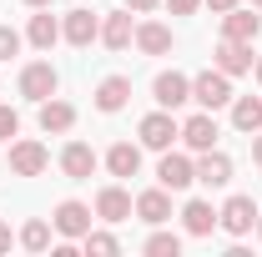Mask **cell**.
I'll return each mask as SVG.
<instances>
[{
	"mask_svg": "<svg viewBox=\"0 0 262 257\" xmlns=\"http://www.w3.org/2000/svg\"><path fill=\"white\" fill-rule=\"evenodd\" d=\"M136 136H141V146L146 152H171V141L182 136V121L171 116V111H151V116H141V126H136Z\"/></svg>",
	"mask_w": 262,
	"mask_h": 257,
	"instance_id": "cell-1",
	"label": "cell"
},
{
	"mask_svg": "<svg viewBox=\"0 0 262 257\" xmlns=\"http://www.w3.org/2000/svg\"><path fill=\"white\" fill-rule=\"evenodd\" d=\"M192 101L202 106V111L232 106V76H222L217 66H212V71H202V76H192Z\"/></svg>",
	"mask_w": 262,
	"mask_h": 257,
	"instance_id": "cell-2",
	"label": "cell"
},
{
	"mask_svg": "<svg viewBox=\"0 0 262 257\" xmlns=\"http://www.w3.org/2000/svg\"><path fill=\"white\" fill-rule=\"evenodd\" d=\"M91 222H96V212H91L86 202H61V207L51 212V227L61 232L66 242H81V237L91 232Z\"/></svg>",
	"mask_w": 262,
	"mask_h": 257,
	"instance_id": "cell-3",
	"label": "cell"
},
{
	"mask_svg": "<svg viewBox=\"0 0 262 257\" xmlns=\"http://www.w3.org/2000/svg\"><path fill=\"white\" fill-rule=\"evenodd\" d=\"M217 227H222L227 237H247V232L257 227V202H252V197H227L222 212H217Z\"/></svg>",
	"mask_w": 262,
	"mask_h": 257,
	"instance_id": "cell-4",
	"label": "cell"
},
{
	"mask_svg": "<svg viewBox=\"0 0 262 257\" xmlns=\"http://www.w3.org/2000/svg\"><path fill=\"white\" fill-rule=\"evenodd\" d=\"M56 86H61V76H56V66H51V61H31L26 71H20V96L35 101V106L56 96Z\"/></svg>",
	"mask_w": 262,
	"mask_h": 257,
	"instance_id": "cell-5",
	"label": "cell"
},
{
	"mask_svg": "<svg viewBox=\"0 0 262 257\" xmlns=\"http://www.w3.org/2000/svg\"><path fill=\"white\" fill-rule=\"evenodd\" d=\"M151 96L162 111H177V106H187L192 101V76H182V71H162L157 81H151Z\"/></svg>",
	"mask_w": 262,
	"mask_h": 257,
	"instance_id": "cell-6",
	"label": "cell"
},
{
	"mask_svg": "<svg viewBox=\"0 0 262 257\" xmlns=\"http://www.w3.org/2000/svg\"><path fill=\"white\" fill-rule=\"evenodd\" d=\"M192 182H196V161H192V157H177V152H162L157 187H166V192H187Z\"/></svg>",
	"mask_w": 262,
	"mask_h": 257,
	"instance_id": "cell-7",
	"label": "cell"
},
{
	"mask_svg": "<svg viewBox=\"0 0 262 257\" xmlns=\"http://www.w3.org/2000/svg\"><path fill=\"white\" fill-rule=\"evenodd\" d=\"M61 35L71 40V46H76V51H86L91 40H101V15L81 5V10H71V15L61 20Z\"/></svg>",
	"mask_w": 262,
	"mask_h": 257,
	"instance_id": "cell-8",
	"label": "cell"
},
{
	"mask_svg": "<svg viewBox=\"0 0 262 257\" xmlns=\"http://www.w3.org/2000/svg\"><path fill=\"white\" fill-rule=\"evenodd\" d=\"M212 66H217L222 76H242V71H252V40H227V35H222V46L212 51Z\"/></svg>",
	"mask_w": 262,
	"mask_h": 257,
	"instance_id": "cell-9",
	"label": "cell"
},
{
	"mask_svg": "<svg viewBox=\"0 0 262 257\" xmlns=\"http://www.w3.org/2000/svg\"><path fill=\"white\" fill-rule=\"evenodd\" d=\"M46 166H51V152H46L40 141H15V146H10V172H15V177H40Z\"/></svg>",
	"mask_w": 262,
	"mask_h": 257,
	"instance_id": "cell-10",
	"label": "cell"
},
{
	"mask_svg": "<svg viewBox=\"0 0 262 257\" xmlns=\"http://www.w3.org/2000/svg\"><path fill=\"white\" fill-rule=\"evenodd\" d=\"M196 182L202 187H227L232 182V157L217 152V146L212 152H196Z\"/></svg>",
	"mask_w": 262,
	"mask_h": 257,
	"instance_id": "cell-11",
	"label": "cell"
},
{
	"mask_svg": "<svg viewBox=\"0 0 262 257\" xmlns=\"http://www.w3.org/2000/svg\"><path fill=\"white\" fill-rule=\"evenodd\" d=\"M131 212H136V202H131L126 187H101L96 192V217L101 222H126Z\"/></svg>",
	"mask_w": 262,
	"mask_h": 257,
	"instance_id": "cell-12",
	"label": "cell"
},
{
	"mask_svg": "<svg viewBox=\"0 0 262 257\" xmlns=\"http://www.w3.org/2000/svg\"><path fill=\"white\" fill-rule=\"evenodd\" d=\"M96 152H91V146H86V141H71V146H66L61 152V172L66 177H71V182H91V172H96Z\"/></svg>",
	"mask_w": 262,
	"mask_h": 257,
	"instance_id": "cell-13",
	"label": "cell"
},
{
	"mask_svg": "<svg viewBox=\"0 0 262 257\" xmlns=\"http://www.w3.org/2000/svg\"><path fill=\"white\" fill-rule=\"evenodd\" d=\"M182 141L192 146V152H212L217 146V121H212V111H196L182 121Z\"/></svg>",
	"mask_w": 262,
	"mask_h": 257,
	"instance_id": "cell-14",
	"label": "cell"
},
{
	"mask_svg": "<svg viewBox=\"0 0 262 257\" xmlns=\"http://www.w3.org/2000/svg\"><path fill=\"white\" fill-rule=\"evenodd\" d=\"M131 40H136L131 10H116V15H106V20H101V46H106V51H126Z\"/></svg>",
	"mask_w": 262,
	"mask_h": 257,
	"instance_id": "cell-15",
	"label": "cell"
},
{
	"mask_svg": "<svg viewBox=\"0 0 262 257\" xmlns=\"http://www.w3.org/2000/svg\"><path fill=\"white\" fill-rule=\"evenodd\" d=\"M76 126V106H71V101H40V131H46V136H61V131H71Z\"/></svg>",
	"mask_w": 262,
	"mask_h": 257,
	"instance_id": "cell-16",
	"label": "cell"
},
{
	"mask_svg": "<svg viewBox=\"0 0 262 257\" xmlns=\"http://www.w3.org/2000/svg\"><path fill=\"white\" fill-rule=\"evenodd\" d=\"M136 217L146 227H162L166 217H171V197H166V187H151V192L136 197Z\"/></svg>",
	"mask_w": 262,
	"mask_h": 257,
	"instance_id": "cell-17",
	"label": "cell"
},
{
	"mask_svg": "<svg viewBox=\"0 0 262 257\" xmlns=\"http://www.w3.org/2000/svg\"><path fill=\"white\" fill-rule=\"evenodd\" d=\"M136 51L141 56H166L171 51V31H166L162 20H141L136 26Z\"/></svg>",
	"mask_w": 262,
	"mask_h": 257,
	"instance_id": "cell-18",
	"label": "cell"
},
{
	"mask_svg": "<svg viewBox=\"0 0 262 257\" xmlns=\"http://www.w3.org/2000/svg\"><path fill=\"white\" fill-rule=\"evenodd\" d=\"M106 172H111V177H136V172H141V146H136V141H116V146L106 152Z\"/></svg>",
	"mask_w": 262,
	"mask_h": 257,
	"instance_id": "cell-19",
	"label": "cell"
},
{
	"mask_svg": "<svg viewBox=\"0 0 262 257\" xmlns=\"http://www.w3.org/2000/svg\"><path fill=\"white\" fill-rule=\"evenodd\" d=\"M182 227H187L192 237H212V227H217V207H212V202H202V197L187 202V207H182Z\"/></svg>",
	"mask_w": 262,
	"mask_h": 257,
	"instance_id": "cell-20",
	"label": "cell"
},
{
	"mask_svg": "<svg viewBox=\"0 0 262 257\" xmlns=\"http://www.w3.org/2000/svg\"><path fill=\"white\" fill-rule=\"evenodd\" d=\"M126 101H131V81H126V76H106V81L96 86V111H106V116L121 111Z\"/></svg>",
	"mask_w": 262,
	"mask_h": 257,
	"instance_id": "cell-21",
	"label": "cell"
},
{
	"mask_svg": "<svg viewBox=\"0 0 262 257\" xmlns=\"http://www.w3.org/2000/svg\"><path fill=\"white\" fill-rule=\"evenodd\" d=\"M26 40H31L35 51H51V46L61 40V20L51 15V5H46V15H31V26H26Z\"/></svg>",
	"mask_w": 262,
	"mask_h": 257,
	"instance_id": "cell-22",
	"label": "cell"
},
{
	"mask_svg": "<svg viewBox=\"0 0 262 257\" xmlns=\"http://www.w3.org/2000/svg\"><path fill=\"white\" fill-rule=\"evenodd\" d=\"M232 126L247 131V136H257L262 131V101L257 96H232Z\"/></svg>",
	"mask_w": 262,
	"mask_h": 257,
	"instance_id": "cell-23",
	"label": "cell"
},
{
	"mask_svg": "<svg viewBox=\"0 0 262 257\" xmlns=\"http://www.w3.org/2000/svg\"><path fill=\"white\" fill-rule=\"evenodd\" d=\"M222 35L227 40H257V15L242 10V5H232L227 15H222Z\"/></svg>",
	"mask_w": 262,
	"mask_h": 257,
	"instance_id": "cell-24",
	"label": "cell"
},
{
	"mask_svg": "<svg viewBox=\"0 0 262 257\" xmlns=\"http://www.w3.org/2000/svg\"><path fill=\"white\" fill-rule=\"evenodd\" d=\"M51 232H56V227L35 217V222L20 227V247H26V252H46V247H51Z\"/></svg>",
	"mask_w": 262,
	"mask_h": 257,
	"instance_id": "cell-25",
	"label": "cell"
},
{
	"mask_svg": "<svg viewBox=\"0 0 262 257\" xmlns=\"http://www.w3.org/2000/svg\"><path fill=\"white\" fill-rule=\"evenodd\" d=\"M81 247H86V257H116V252H121V242H116L111 232H86Z\"/></svg>",
	"mask_w": 262,
	"mask_h": 257,
	"instance_id": "cell-26",
	"label": "cell"
},
{
	"mask_svg": "<svg viewBox=\"0 0 262 257\" xmlns=\"http://www.w3.org/2000/svg\"><path fill=\"white\" fill-rule=\"evenodd\" d=\"M182 252V237L177 232H151L146 237V257H177Z\"/></svg>",
	"mask_w": 262,
	"mask_h": 257,
	"instance_id": "cell-27",
	"label": "cell"
},
{
	"mask_svg": "<svg viewBox=\"0 0 262 257\" xmlns=\"http://www.w3.org/2000/svg\"><path fill=\"white\" fill-rule=\"evenodd\" d=\"M20 51V31H10V26H0V61H10Z\"/></svg>",
	"mask_w": 262,
	"mask_h": 257,
	"instance_id": "cell-28",
	"label": "cell"
},
{
	"mask_svg": "<svg viewBox=\"0 0 262 257\" xmlns=\"http://www.w3.org/2000/svg\"><path fill=\"white\" fill-rule=\"evenodd\" d=\"M15 131H20V116H15L10 106H0V141H10Z\"/></svg>",
	"mask_w": 262,
	"mask_h": 257,
	"instance_id": "cell-29",
	"label": "cell"
},
{
	"mask_svg": "<svg viewBox=\"0 0 262 257\" xmlns=\"http://www.w3.org/2000/svg\"><path fill=\"white\" fill-rule=\"evenodd\" d=\"M157 5H162V0H126V10H131V15H151Z\"/></svg>",
	"mask_w": 262,
	"mask_h": 257,
	"instance_id": "cell-30",
	"label": "cell"
},
{
	"mask_svg": "<svg viewBox=\"0 0 262 257\" xmlns=\"http://www.w3.org/2000/svg\"><path fill=\"white\" fill-rule=\"evenodd\" d=\"M166 5H171V15H192L202 0H166Z\"/></svg>",
	"mask_w": 262,
	"mask_h": 257,
	"instance_id": "cell-31",
	"label": "cell"
},
{
	"mask_svg": "<svg viewBox=\"0 0 262 257\" xmlns=\"http://www.w3.org/2000/svg\"><path fill=\"white\" fill-rule=\"evenodd\" d=\"M202 5H212V15H227L232 5H242V0H202Z\"/></svg>",
	"mask_w": 262,
	"mask_h": 257,
	"instance_id": "cell-32",
	"label": "cell"
},
{
	"mask_svg": "<svg viewBox=\"0 0 262 257\" xmlns=\"http://www.w3.org/2000/svg\"><path fill=\"white\" fill-rule=\"evenodd\" d=\"M0 252H10V227L0 222Z\"/></svg>",
	"mask_w": 262,
	"mask_h": 257,
	"instance_id": "cell-33",
	"label": "cell"
},
{
	"mask_svg": "<svg viewBox=\"0 0 262 257\" xmlns=\"http://www.w3.org/2000/svg\"><path fill=\"white\" fill-rule=\"evenodd\" d=\"M252 161L262 166V136H252Z\"/></svg>",
	"mask_w": 262,
	"mask_h": 257,
	"instance_id": "cell-34",
	"label": "cell"
},
{
	"mask_svg": "<svg viewBox=\"0 0 262 257\" xmlns=\"http://www.w3.org/2000/svg\"><path fill=\"white\" fill-rule=\"evenodd\" d=\"M26 5H35V10H46V5H51V0H26Z\"/></svg>",
	"mask_w": 262,
	"mask_h": 257,
	"instance_id": "cell-35",
	"label": "cell"
},
{
	"mask_svg": "<svg viewBox=\"0 0 262 257\" xmlns=\"http://www.w3.org/2000/svg\"><path fill=\"white\" fill-rule=\"evenodd\" d=\"M257 237H262V212H257Z\"/></svg>",
	"mask_w": 262,
	"mask_h": 257,
	"instance_id": "cell-36",
	"label": "cell"
},
{
	"mask_svg": "<svg viewBox=\"0 0 262 257\" xmlns=\"http://www.w3.org/2000/svg\"><path fill=\"white\" fill-rule=\"evenodd\" d=\"M257 81H262V56H257Z\"/></svg>",
	"mask_w": 262,
	"mask_h": 257,
	"instance_id": "cell-37",
	"label": "cell"
},
{
	"mask_svg": "<svg viewBox=\"0 0 262 257\" xmlns=\"http://www.w3.org/2000/svg\"><path fill=\"white\" fill-rule=\"evenodd\" d=\"M252 5H257V10H262V0H252Z\"/></svg>",
	"mask_w": 262,
	"mask_h": 257,
	"instance_id": "cell-38",
	"label": "cell"
}]
</instances>
